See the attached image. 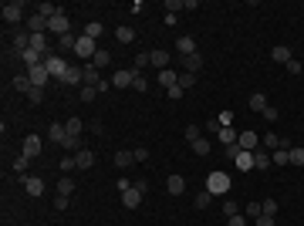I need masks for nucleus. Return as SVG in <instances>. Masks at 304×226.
<instances>
[{"label":"nucleus","instance_id":"obj_1","mask_svg":"<svg viewBox=\"0 0 304 226\" xmlns=\"http://www.w3.org/2000/svg\"><path fill=\"white\" fill-rule=\"evenodd\" d=\"M230 186H233V179H230L227 172H209L206 176V189L213 192V196H227Z\"/></svg>","mask_w":304,"mask_h":226},{"label":"nucleus","instance_id":"obj_2","mask_svg":"<svg viewBox=\"0 0 304 226\" xmlns=\"http://www.w3.org/2000/svg\"><path fill=\"white\" fill-rule=\"evenodd\" d=\"M44 68H48V75H51V78L64 81V75H68V68H71V64H68L61 54H48V57H44Z\"/></svg>","mask_w":304,"mask_h":226},{"label":"nucleus","instance_id":"obj_3","mask_svg":"<svg viewBox=\"0 0 304 226\" xmlns=\"http://www.w3.org/2000/svg\"><path fill=\"white\" fill-rule=\"evenodd\" d=\"M0 14H3L7 24H20V20H24V3H20V0H10V3L0 7Z\"/></svg>","mask_w":304,"mask_h":226},{"label":"nucleus","instance_id":"obj_4","mask_svg":"<svg viewBox=\"0 0 304 226\" xmlns=\"http://www.w3.org/2000/svg\"><path fill=\"white\" fill-rule=\"evenodd\" d=\"M48 34H57V38L71 34V20L64 17V14H54V17L48 20Z\"/></svg>","mask_w":304,"mask_h":226},{"label":"nucleus","instance_id":"obj_5","mask_svg":"<svg viewBox=\"0 0 304 226\" xmlns=\"http://www.w3.org/2000/svg\"><path fill=\"white\" fill-rule=\"evenodd\" d=\"M75 54L81 57V61H92V57L98 54V44L92 38H85V34H81V38H78V47H75Z\"/></svg>","mask_w":304,"mask_h":226},{"label":"nucleus","instance_id":"obj_6","mask_svg":"<svg viewBox=\"0 0 304 226\" xmlns=\"http://www.w3.org/2000/svg\"><path fill=\"white\" fill-rule=\"evenodd\" d=\"M31 47V34H24V31H14L10 34V51H14V57H20L24 51Z\"/></svg>","mask_w":304,"mask_h":226},{"label":"nucleus","instance_id":"obj_7","mask_svg":"<svg viewBox=\"0 0 304 226\" xmlns=\"http://www.w3.org/2000/svg\"><path fill=\"white\" fill-rule=\"evenodd\" d=\"M135 68H122V71H115V78H112V85L115 88H132V81H135Z\"/></svg>","mask_w":304,"mask_h":226},{"label":"nucleus","instance_id":"obj_8","mask_svg":"<svg viewBox=\"0 0 304 226\" xmlns=\"http://www.w3.org/2000/svg\"><path fill=\"white\" fill-rule=\"evenodd\" d=\"M27 78L34 81V88H44V85L51 81V75H48V68H44V64H38V68H27Z\"/></svg>","mask_w":304,"mask_h":226},{"label":"nucleus","instance_id":"obj_9","mask_svg":"<svg viewBox=\"0 0 304 226\" xmlns=\"http://www.w3.org/2000/svg\"><path fill=\"white\" fill-rule=\"evenodd\" d=\"M237 145H240V149L244 152H253V149H260V138H257V132H240V138H237Z\"/></svg>","mask_w":304,"mask_h":226},{"label":"nucleus","instance_id":"obj_10","mask_svg":"<svg viewBox=\"0 0 304 226\" xmlns=\"http://www.w3.org/2000/svg\"><path fill=\"white\" fill-rule=\"evenodd\" d=\"M142 196H146V192H142V189H125V192H122V206L125 209H135L139 206V203H142Z\"/></svg>","mask_w":304,"mask_h":226},{"label":"nucleus","instance_id":"obj_11","mask_svg":"<svg viewBox=\"0 0 304 226\" xmlns=\"http://www.w3.org/2000/svg\"><path fill=\"white\" fill-rule=\"evenodd\" d=\"M41 149H44V145H41V138H38V135H27V138H24V155H27V159L41 155Z\"/></svg>","mask_w":304,"mask_h":226},{"label":"nucleus","instance_id":"obj_12","mask_svg":"<svg viewBox=\"0 0 304 226\" xmlns=\"http://www.w3.org/2000/svg\"><path fill=\"white\" fill-rule=\"evenodd\" d=\"M61 85H85V68H78V64H71Z\"/></svg>","mask_w":304,"mask_h":226},{"label":"nucleus","instance_id":"obj_13","mask_svg":"<svg viewBox=\"0 0 304 226\" xmlns=\"http://www.w3.org/2000/svg\"><path fill=\"white\" fill-rule=\"evenodd\" d=\"M48 138L61 145V142L68 138V129H64V122H51V129H48Z\"/></svg>","mask_w":304,"mask_h":226},{"label":"nucleus","instance_id":"obj_14","mask_svg":"<svg viewBox=\"0 0 304 226\" xmlns=\"http://www.w3.org/2000/svg\"><path fill=\"white\" fill-rule=\"evenodd\" d=\"M166 189H169L172 196H179V192L186 189V179H183L179 172H169V179H166Z\"/></svg>","mask_w":304,"mask_h":226},{"label":"nucleus","instance_id":"obj_15","mask_svg":"<svg viewBox=\"0 0 304 226\" xmlns=\"http://www.w3.org/2000/svg\"><path fill=\"white\" fill-rule=\"evenodd\" d=\"M75 162H78V169H92V166H95V152H92V149L75 152Z\"/></svg>","mask_w":304,"mask_h":226},{"label":"nucleus","instance_id":"obj_16","mask_svg":"<svg viewBox=\"0 0 304 226\" xmlns=\"http://www.w3.org/2000/svg\"><path fill=\"white\" fill-rule=\"evenodd\" d=\"M247 105H250V112H260V115H264V108L270 105V101H267V94H264V91H253Z\"/></svg>","mask_w":304,"mask_h":226},{"label":"nucleus","instance_id":"obj_17","mask_svg":"<svg viewBox=\"0 0 304 226\" xmlns=\"http://www.w3.org/2000/svg\"><path fill=\"white\" fill-rule=\"evenodd\" d=\"M101 81H105V78H101V71H98V68H92V64H85V85H88V88H98Z\"/></svg>","mask_w":304,"mask_h":226},{"label":"nucleus","instance_id":"obj_18","mask_svg":"<svg viewBox=\"0 0 304 226\" xmlns=\"http://www.w3.org/2000/svg\"><path fill=\"white\" fill-rule=\"evenodd\" d=\"M24 189H27V192L38 199L41 192H44V179H38V176H27V179H24Z\"/></svg>","mask_w":304,"mask_h":226},{"label":"nucleus","instance_id":"obj_19","mask_svg":"<svg viewBox=\"0 0 304 226\" xmlns=\"http://www.w3.org/2000/svg\"><path fill=\"white\" fill-rule=\"evenodd\" d=\"M176 47H179V57L200 54V51H196V41H193V38H179V41H176Z\"/></svg>","mask_w":304,"mask_h":226},{"label":"nucleus","instance_id":"obj_20","mask_svg":"<svg viewBox=\"0 0 304 226\" xmlns=\"http://www.w3.org/2000/svg\"><path fill=\"white\" fill-rule=\"evenodd\" d=\"M270 57H274L277 64H287V61H294V54H291V47H287V44H277V47L270 51Z\"/></svg>","mask_w":304,"mask_h":226},{"label":"nucleus","instance_id":"obj_21","mask_svg":"<svg viewBox=\"0 0 304 226\" xmlns=\"http://www.w3.org/2000/svg\"><path fill=\"white\" fill-rule=\"evenodd\" d=\"M179 64H183V68H186V71H190V75H196V71H200V68H203V57H200V54H190V57H179Z\"/></svg>","mask_w":304,"mask_h":226},{"label":"nucleus","instance_id":"obj_22","mask_svg":"<svg viewBox=\"0 0 304 226\" xmlns=\"http://www.w3.org/2000/svg\"><path fill=\"white\" fill-rule=\"evenodd\" d=\"M253 166H257V169H267V166H274V162H270V152H267L264 145H260V149H253Z\"/></svg>","mask_w":304,"mask_h":226},{"label":"nucleus","instance_id":"obj_23","mask_svg":"<svg viewBox=\"0 0 304 226\" xmlns=\"http://www.w3.org/2000/svg\"><path fill=\"white\" fill-rule=\"evenodd\" d=\"M159 85H162V88H166V91H169L172 85H179V75H176V71H172V68H166V71H159Z\"/></svg>","mask_w":304,"mask_h":226},{"label":"nucleus","instance_id":"obj_24","mask_svg":"<svg viewBox=\"0 0 304 226\" xmlns=\"http://www.w3.org/2000/svg\"><path fill=\"white\" fill-rule=\"evenodd\" d=\"M132 162H135V155L129 149H118V152H115V166H118V169H129Z\"/></svg>","mask_w":304,"mask_h":226},{"label":"nucleus","instance_id":"obj_25","mask_svg":"<svg viewBox=\"0 0 304 226\" xmlns=\"http://www.w3.org/2000/svg\"><path fill=\"white\" fill-rule=\"evenodd\" d=\"M233 162H237V169H244V172L257 169V166H253V152H240V155H237Z\"/></svg>","mask_w":304,"mask_h":226},{"label":"nucleus","instance_id":"obj_26","mask_svg":"<svg viewBox=\"0 0 304 226\" xmlns=\"http://www.w3.org/2000/svg\"><path fill=\"white\" fill-rule=\"evenodd\" d=\"M78 47V38L75 34H64V38H57V54H64V51H75Z\"/></svg>","mask_w":304,"mask_h":226},{"label":"nucleus","instance_id":"obj_27","mask_svg":"<svg viewBox=\"0 0 304 226\" xmlns=\"http://www.w3.org/2000/svg\"><path fill=\"white\" fill-rule=\"evenodd\" d=\"M71 192H75V179H71V176H61V179H57V196H71Z\"/></svg>","mask_w":304,"mask_h":226},{"label":"nucleus","instance_id":"obj_28","mask_svg":"<svg viewBox=\"0 0 304 226\" xmlns=\"http://www.w3.org/2000/svg\"><path fill=\"white\" fill-rule=\"evenodd\" d=\"M270 162L281 169V166H291V155H287V149H274L270 152Z\"/></svg>","mask_w":304,"mask_h":226},{"label":"nucleus","instance_id":"obj_29","mask_svg":"<svg viewBox=\"0 0 304 226\" xmlns=\"http://www.w3.org/2000/svg\"><path fill=\"white\" fill-rule=\"evenodd\" d=\"M14 88L24 91V94H31V91H34V81H31L27 75H17V78H14Z\"/></svg>","mask_w":304,"mask_h":226},{"label":"nucleus","instance_id":"obj_30","mask_svg":"<svg viewBox=\"0 0 304 226\" xmlns=\"http://www.w3.org/2000/svg\"><path fill=\"white\" fill-rule=\"evenodd\" d=\"M61 149H64V152H81V149H85V145H81V135H68V138L61 142Z\"/></svg>","mask_w":304,"mask_h":226},{"label":"nucleus","instance_id":"obj_31","mask_svg":"<svg viewBox=\"0 0 304 226\" xmlns=\"http://www.w3.org/2000/svg\"><path fill=\"white\" fill-rule=\"evenodd\" d=\"M220 142H223V149H227V145H237V138H240V132H233V129H220Z\"/></svg>","mask_w":304,"mask_h":226},{"label":"nucleus","instance_id":"obj_32","mask_svg":"<svg viewBox=\"0 0 304 226\" xmlns=\"http://www.w3.org/2000/svg\"><path fill=\"white\" fill-rule=\"evenodd\" d=\"M108 61H112V54H108V51H105V47H98V54L92 57V68H98V71H101V68H105V64H108Z\"/></svg>","mask_w":304,"mask_h":226},{"label":"nucleus","instance_id":"obj_33","mask_svg":"<svg viewBox=\"0 0 304 226\" xmlns=\"http://www.w3.org/2000/svg\"><path fill=\"white\" fill-rule=\"evenodd\" d=\"M34 10H38L41 17H48V20L54 17V14H61V10H57V7H54V3H48V0H44V3H38V7H34Z\"/></svg>","mask_w":304,"mask_h":226},{"label":"nucleus","instance_id":"obj_34","mask_svg":"<svg viewBox=\"0 0 304 226\" xmlns=\"http://www.w3.org/2000/svg\"><path fill=\"white\" fill-rule=\"evenodd\" d=\"M149 54H152V64H155L159 71H166V64H169V54H166V51H149Z\"/></svg>","mask_w":304,"mask_h":226},{"label":"nucleus","instance_id":"obj_35","mask_svg":"<svg viewBox=\"0 0 304 226\" xmlns=\"http://www.w3.org/2000/svg\"><path fill=\"white\" fill-rule=\"evenodd\" d=\"M101 31H105V27H101V20H92V24H88V27H85V38H92V41H98V38H101Z\"/></svg>","mask_w":304,"mask_h":226},{"label":"nucleus","instance_id":"obj_36","mask_svg":"<svg viewBox=\"0 0 304 226\" xmlns=\"http://www.w3.org/2000/svg\"><path fill=\"white\" fill-rule=\"evenodd\" d=\"M213 199H216V196H213L209 189H203V192H196V209H206L209 203H213Z\"/></svg>","mask_w":304,"mask_h":226},{"label":"nucleus","instance_id":"obj_37","mask_svg":"<svg viewBox=\"0 0 304 226\" xmlns=\"http://www.w3.org/2000/svg\"><path fill=\"white\" fill-rule=\"evenodd\" d=\"M146 64H152V54H149V51H139V54H135V61H132V68H135V71H142Z\"/></svg>","mask_w":304,"mask_h":226},{"label":"nucleus","instance_id":"obj_38","mask_svg":"<svg viewBox=\"0 0 304 226\" xmlns=\"http://www.w3.org/2000/svg\"><path fill=\"white\" fill-rule=\"evenodd\" d=\"M260 213H264V209H260V203H253V199H250L247 206H244V216H247L250 223H253V220H257V216H260Z\"/></svg>","mask_w":304,"mask_h":226},{"label":"nucleus","instance_id":"obj_39","mask_svg":"<svg viewBox=\"0 0 304 226\" xmlns=\"http://www.w3.org/2000/svg\"><path fill=\"white\" fill-rule=\"evenodd\" d=\"M115 38L122 41V44H132V41H135V31H132V27H118V31H115Z\"/></svg>","mask_w":304,"mask_h":226},{"label":"nucleus","instance_id":"obj_40","mask_svg":"<svg viewBox=\"0 0 304 226\" xmlns=\"http://www.w3.org/2000/svg\"><path fill=\"white\" fill-rule=\"evenodd\" d=\"M287 155H291V166H304V149L291 145V149H287Z\"/></svg>","mask_w":304,"mask_h":226},{"label":"nucleus","instance_id":"obj_41","mask_svg":"<svg viewBox=\"0 0 304 226\" xmlns=\"http://www.w3.org/2000/svg\"><path fill=\"white\" fill-rule=\"evenodd\" d=\"M78 98H81V101H95V98H98V88H88V85H81Z\"/></svg>","mask_w":304,"mask_h":226},{"label":"nucleus","instance_id":"obj_42","mask_svg":"<svg viewBox=\"0 0 304 226\" xmlns=\"http://www.w3.org/2000/svg\"><path fill=\"white\" fill-rule=\"evenodd\" d=\"M64 129H68V135H81L85 125H81V118H68V122H64Z\"/></svg>","mask_w":304,"mask_h":226},{"label":"nucleus","instance_id":"obj_43","mask_svg":"<svg viewBox=\"0 0 304 226\" xmlns=\"http://www.w3.org/2000/svg\"><path fill=\"white\" fill-rule=\"evenodd\" d=\"M27 162H31V159H27V155L20 152L17 159H14V172H17V176H24V172H27Z\"/></svg>","mask_w":304,"mask_h":226},{"label":"nucleus","instance_id":"obj_44","mask_svg":"<svg viewBox=\"0 0 304 226\" xmlns=\"http://www.w3.org/2000/svg\"><path fill=\"white\" fill-rule=\"evenodd\" d=\"M260 209H264L260 216H277V199H264V203H260Z\"/></svg>","mask_w":304,"mask_h":226},{"label":"nucleus","instance_id":"obj_45","mask_svg":"<svg viewBox=\"0 0 304 226\" xmlns=\"http://www.w3.org/2000/svg\"><path fill=\"white\" fill-rule=\"evenodd\" d=\"M193 81H196V75L183 71V75H179V88H183V91H190V88H193Z\"/></svg>","mask_w":304,"mask_h":226},{"label":"nucleus","instance_id":"obj_46","mask_svg":"<svg viewBox=\"0 0 304 226\" xmlns=\"http://www.w3.org/2000/svg\"><path fill=\"white\" fill-rule=\"evenodd\" d=\"M176 10H186V0H166V14H176Z\"/></svg>","mask_w":304,"mask_h":226},{"label":"nucleus","instance_id":"obj_47","mask_svg":"<svg viewBox=\"0 0 304 226\" xmlns=\"http://www.w3.org/2000/svg\"><path fill=\"white\" fill-rule=\"evenodd\" d=\"M216 122H220V129H230V125H233V112H220Z\"/></svg>","mask_w":304,"mask_h":226},{"label":"nucleus","instance_id":"obj_48","mask_svg":"<svg viewBox=\"0 0 304 226\" xmlns=\"http://www.w3.org/2000/svg\"><path fill=\"white\" fill-rule=\"evenodd\" d=\"M223 213H227V220H230V216H237V213H240V206H237L233 199H223Z\"/></svg>","mask_w":304,"mask_h":226},{"label":"nucleus","instance_id":"obj_49","mask_svg":"<svg viewBox=\"0 0 304 226\" xmlns=\"http://www.w3.org/2000/svg\"><path fill=\"white\" fill-rule=\"evenodd\" d=\"M193 149H196V155H209V142L200 138V142H193Z\"/></svg>","mask_w":304,"mask_h":226},{"label":"nucleus","instance_id":"obj_50","mask_svg":"<svg viewBox=\"0 0 304 226\" xmlns=\"http://www.w3.org/2000/svg\"><path fill=\"white\" fill-rule=\"evenodd\" d=\"M203 135H200V129L196 125H186V142H200Z\"/></svg>","mask_w":304,"mask_h":226},{"label":"nucleus","instance_id":"obj_51","mask_svg":"<svg viewBox=\"0 0 304 226\" xmlns=\"http://www.w3.org/2000/svg\"><path fill=\"white\" fill-rule=\"evenodd\" d=\"M132 155H135V162H146V159H149V149L139 145V149H132Z\"/></svg>","mask_w":304,"mask_h":226},{"label":"nucleus","instance_id":"obj_52","mask_svg":"<svg viewBox=\"0 0 304 226\" xmlns=\"http://www.w3.org/2000/svg\"><path fill=\"white\" fill-rule=\"evenodd\" d=\"M227 226H247V216L237 213V216H230V220H227Z\"/></svg>","mask_w":304,"mask_h":226},{"label":"nucleus","instance_id":"obj_53","mask_svg":"<svg viewBox=\"0 0 304 226\" xmlns=\"http://www.w3.org/2000/svg\"><path fill=\"white\" fill-rule=\"evenodd\" d=\"M27 98H31V105H41V101H44V88H34Z\"/></svg>","mask_w":304,"mask_h":226},{"label":"nucleus","instance_id":"obj_54","mask_svg":"<svg viewBox=\"0 0 304 226\" xmlns=\"http://www.w3.org/2000/svg\"><path fill=\"white\" fill-rule=\"evenodd\" d=\"M115 186H118V192H125V189H132V179H125V176H118V179H115Z\"/></svg>","mask_w":304,"mask_h":226},{"label":"nucleus","instance_id":"obj_55","mask_svg":"<svg viewBox=\"0 0 304 226\" xmlns=\"http://www.w3.org/2000/svg\"><path fill=\"white\" fill-rule=\"evenodd\" d=\"M264 122H277V108H274V105H267V108H264Z\"/></svg>","mask_w":304,"mask_h":226},{"label":"nucleus","instance_id":"obj_56","mask_svg":"<svg viewBox=\"0 0 304 226\" xmlns=\"http://www.w3.org/2000/svg\"><path fill=\"white\" fill-rule=\"evenodd\" d=\"M284 68H287V71H291V75H301V68H304V64H301V61H287Z\"/></svg>","mask_w":304,"mask_h":226},{"label":"nucleus","instance_id":"obj_57","mask_svg":"<svg viewBox=\"0 0 304 226\" xmlns=\"http://www.w3.org/2000/svg\"><path fill=\"white\" fill-rule=\"evenodd\" d=\"M132 88H135V91H146V78H142V71H139V75H135V81H132Z\"/></svg>","mask_w":304,"mask_h":226},{"label":"nucleus","instance_id":"obj_58","mask_svg":"<svg viewBox=\"0 0 304 226\" xmlns=\"http://www.w3.org/2000/svg\"><path fill=\"white\" fill-rule=\"evenodd\" d=\"M71 169H78L75 159H61V172H71Z\"/></svg>","mask_w":304,"mask_h":226},{"label":"nucleus","instance_id":"obj_59","mask_svg":"<svg viewBox=\"0 0 304 226\" xmlns=\"http://www.w3.org/2000/svg\"><path fill=\"white\" fill-rule=\"evenodd\" d=\"M183 94H186V91H183V88H179V85H172V88H169V98H172V101H179V98H183Z\"/></svg>","mask_w":304,"mask_h":226},{"label":"nucleus","instance_id":"obj_60","mask_svg":"<svg viewBox=\"0 0 304 226\" xmlns=\"http://www.w3.org/2000/svg\"><path fill=\"white\" fill-rule=\"evenodd\" d=\"M253 226H274V216H257Z\"/></svg>","mask_w":304,"mask_h":226},{"label":"nucleus","instance_id":"obj_61","mask_svg":"<svg viewBox=\"0 0 304 226\" xmlns=\"http://www.w3.org/2000/svg\"><path fill=\"white\" fill-rule=\"evenodd\" d=\"M68 203H71L68 196H57V199H54V209H68Z\"/></svg>","mask_w":304,"mask_h":226},{"label":"nucleus","instance_id":"obj_62","mask_svg":"<svg viewBox=\"0 0 304 226\" xmlns=\"http://www.w3.org/2000/svg\"><path fill=\"white\" fill-rule=\"evenodd\" d=\"M223 152H227L230 159H237V155H240V152H244V149H240V145H227V149H223Z\"/></svg>","mask_w":304,"mask_h":226}]
</instances>
